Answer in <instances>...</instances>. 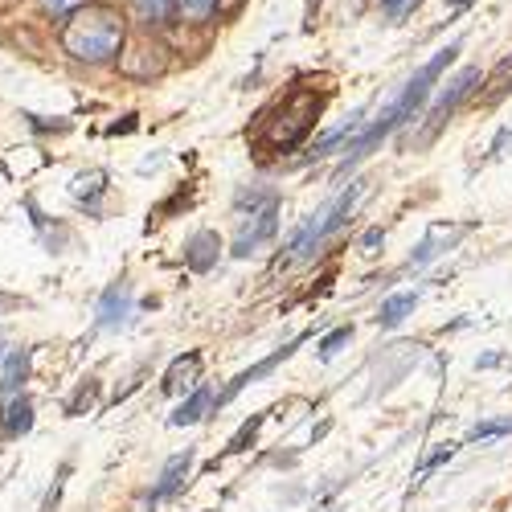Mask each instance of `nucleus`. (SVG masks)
Here are the masks:
<instances>
[{"label": "nucleus", "mask_w": 512, "mask_h": 512, "mask_svg": "<svg viewBox=\"0 0 512 512\" xmlns=\"http://www.w3.org/2000/svg\"><path fill=\"white\" fill-rule=\"evenodd\" d=\"M0 422H5V435L9 439H21L29 426H33V402L25 394L13 398V402H5V406H0Z\"/></svg>", "instance_id": "nucleus-13"}, {"label": "nucleus", "mask_w": 512, "mask_h": 512, "mask_svg": "<svg viewBox=\"0 0 512 512\" xmlns=\"http://www.w3.org/2000/svg\"><path fill=\"white\" fill-rule=\"evenodd\" d=\"M418 5H422V0H381V17H386L390 25H398V21H406Z\"/></svg>", "instance_id": "nucleus-20"}, {"label": "nucleus", "mask_w": 512, "mask_h": 512, "mask_svg": "<svg viewBox=\"0 0 512 512\" xmlns=\"http://www.w3.org/2000/svg\"><path fill=\"white\" fill-rule=\"evenodd\" d=\"M349 340H353V328H332V332L320 340V345H316V349H320V361H332L340 349L349 345Z\"/></svg>", "instance_id": "nucleus-17"}, {"label": "nucleus", "mask_w": 512, "mask_h": 512, "mask_svg": "<svg viewBox=\"0 0 512 512\" xmlns=\"http://www.w3.org/2000/svg\"><path fill=\"white\" fill-rule=\"evenodd\" d=\"M189 467H193V447L177 451L173 459H168V463L160 467V480L152 484V492H148V504H160V500H168V496H177V492L185 488Z\"/></svg>", "instance_id": "nucleus-8"}, {"label": "nucleus", "mask_w": 512, "mask_h": 512, "mask_svg": "<svg viewBox=\"0 0 512 512\" xmlns=\"http://www.w3.org/2000/svg\"><path fill=\"white\" fill-rule=\"evenodd\" d=\"M222 259V238L213 230H197L189 242H185V267L193 275H209Z\"/></svg>", "instance_id": "nucleus-9"}, {"label": "nucleus", "mask_w": 512, "mask_h": 512, "mask_svg": "<svg viewBox=\"0 0 512 512\" xmlns=\"http://www.w3.org/2000/svg\"><path fill=\"white\" fill-rule=\"evenodd\" d=\"M9 308H17V300L13 295H0V312H9Z\"/></svg>", "instance_id": "nucleus-26"}, {"label": "nucleus", "mask_w": 512, "mask_h": 512, "mask_svg": "<svg viewBox=\"0 0 512 512\" xmlns=\"http://www.w3.org/2000/svg\"><path fill=\"white\" fill-rule=\"evenodd\" d=\"M127 316H132V283L119 279L103 291L99 300V316H95V328H123Z\"/></svg>", "instance_id": "nucleus-7"}, {"label": "nucleus", "mask_w": 512, "mask_h": 512, "mask_svg": "<svg viewBox=\"0 0 512 512\" xmlns=\"http://www.w3.org/2000/svg\"><path fill=\"white\" fill-rule=\"evenodd\" d=\"M123 37H127V25H123V13L111 9V5H82L78 13L66 17L62 25V50L74 58V62H111L123 54Z\"/></svg>", "instance_id": "nucleus-1"}, {"label": "nucleus", "mask_w": 512, "mask_h": 512, "mask_svg": "<svg viewBox=\"0 0 512 512\" xmlns=\"http://www.w3.org/2000/svg\"><path fill=\"white\" fill-rule=\"evenodd\" d=\"M476 82H484V74L476 70V66H467V70H459L451 82H447V91L439 95V103L431 107V115H426V127H422V136H418V144H431L439 132H443V123L459 111V103L476 91Z\"/></svg>", "instance_id": "nucleus-5"}, {"label": "nucleus", "mask_w": 512, "mask_h": 512, "mask_svg": "<svg viewBox=\"0 0 512 512\" xmlns=\"http://www.w3.org/2000/svg\"><path fill=\"white\" fill-rule=\"evenodd\" d=\"M279 193L275 197H267L263 205H254L246 218H242V230H238V238H234V259H250L259 246H267L271 238H275V230H279Z\"/></svg>", "instance_id": "nucleus-4"}, {"label": "nucleus", "mask_w": 512, "mask_h": 512, "mask_svg": "<svg viewBox=\"0 0 512 512\" xmlns=\"http://www.w3.org/2000/svg\"><path fill=\"white\" fill-rule=\"evenodd\" d=\"M459 238H463V230H459V226H451V230H447V226H431V234H426V238H422V246L414 250L410 267H426V263H435L439 254H443L451 242H459Z\"/></svg>", "instance_id": "nucleus-12"}, {"label": "nucleus", "mask_w": 512, "mask_h": 512, "mask_svg": "<svg viewBox=\"0 0 512 512\" xmlns=\"http://www.w3.org/2000/svg\"><path fill=\"white\" fill-rule=\"evenodd\" d=\"M205 410H213V390H209V386H197V390H189V398L177 406V414L168 418V426H193L197 418H205Z\"/></svg>", "instance_id": "nucleus-14"}, {"label": "nucleus", "mask_w": 512, "mask_h": 512, "mask_svg": "<svg viewBox=\"0 0 512 512\" xmlns=\"http://www.w3.org/2000/svg\"><path fill=\"white\" fill-rule=\"evenodd\" d=\"M5 357H9V353H5V340H0V361H5Z\"/></svg>", "instance_id": "nucleus-29"}, {"label": "nucleus", "mask_w": 512, "mask_h": 512, "mask_svg": "<svg viewBox=\"0 0 512 512\" xmlns=\"http://www.w3.org/2000/svg\"><path fill=\"white\" fill-rule=\"evenodd\" d=\"M259 426H263V414H254V418H246V422L238 426V435L230 439V447H226V451H230V455H238V451H246V447L254 443V435H259Z\"/></svg>", "instance_id": "nucleus-18"}, {"label": "nucleus", "mask_w": 512, "mask_h": 512, "mask_svg": "<svg viewBox=\"0 0 512 512\" xmlns=\"http://www.w3.org/2000/svg\"><path fill=\"white\" fill-rule=\"evenodd\" d=\"M201 386V353H185L168 365L164 373V394H185V390H197Z\"/></svg>", "instance_id": "nucleus-10"}, {"label": "nucleus", "mask_w": 512, "mask_h": 512, "mask_svg": "<svg viewBox=\"0 0 512 512\" xmlns=\"http://www.w3.org/2000/svg\"><path fill=\"white\" fill-rule=\"evenodd\" d=\"M381 242H386V230H381V226H373V230H365V238H361V250L365 254H377V246Z\"/></svg>", "instance_id": "nucleus-24"}, {"label": "nucleus", "mask_w": 512, "mask_h": 512, "mask_svg": "<svg viewBox=\"0 0 512 512\" xmlns=\"http://www.w3.org/2000/svg\"><path fill=\"white\" fill-rule=\"evenodd\" d=\"M320 107H324V99L312 95V91H295V95H287V99L279 103L275 119L267 123L263 144H267L271 152H287V148H295V144H300V140L312 132V123H316Z\"/></svg>", "instance_id": "nucleus-3"}, {"label": "nucleus", "mask_w": 512, "mask_h": 512, "mask_svg": "<svg viewBox=\"0 0 512 512\" xmlns=\"http://www.w3.org/2000/svg\"><path fill=\"white\" fill-rule=\"evenodd\" d=\"M357 197H361V185H349L345 193H340V197H332L328 205H320L316 213H312V218L300 226V234H295L291 238V246H287V259L283 263H308L312 259V254L340 230V226H345L349 222V213H353V205H357Z\"/></svg>", "instance_id": "nucleus-2"}, {"label": "nucleus", "mask_w": 512, "mask_h": 512, "mask_svg": "<svg viewBox=\"0 0 512 512\" xmlns=\"http://www.w3.org/2000/svg\"><path fill=\"white\" fill-rule=\"evenodd\" d=\"M213 9H218V0H177V13L189 21H209Z\"/></svg>", "instance_id": "nucleus-19"}, {"label": "nucleus", "mask_w": 512, "mask_h": 512, "mask_svg": "<svg viewBox=\"0 0 512 512\" xmlns=\"http://www.w3.org/2000/svg\"><path fill=\"white\" fill-rule=\"evenodd\" d=\"M136 5H140V13L148 21H168L177 13V0H136Z\"/></svg>", "instance_id": "nucleus-21"}, {"label": "nucleus", "mask_w": 512, "mask_h": 512, "mask_svg": "<svg viewBox=\"0 0 512 512\" xmlns=\"http://www.w3.org/2000/svg\"><path fill=\"white\" fill-rule=\"evenodd\" d=\"M103 181H107V177L99 173V168H95V173H78V177H74V185H70V193H74L78 201L99 197V193H103Z\"/></svg>", "instance_id": "nucleus-16"}, {"label": "nucleus", "mask_w": 512, "mask_h": 512, "mask_svg": "<svg viewBox=\"0 0 512 512\" xmlns=\"http://www.w3.org/2000/svg\"><path fill=\"white\" fill-rule=\"evenodd\" d=\"M82 5H87V0H41V9H46L50 17H62V21H66L70 13H78Z\"/></svg>", "instance_id": "nucleus-23"}, {"label": "nucleus", "mask_w": 512, "mask_h": 512, "mask_svg": "<svg viewBox=\"0 0 512 512\" xmlns=\"http://www.w3.org/2000/svg\"><path fill=\"white\" fill-rule=\"evenodd\" d=\"M414 304H418V295H414V291H398V295H390V300H381L377 324H381V328H398V324L414 312Z\"/></svg>", "instance_id": "nucleus-15"}, {"label": "nucleus", "mask_w": 512, "mask_h": 512, "mask_svg": "<svg viewBox=\"0 0 512 512\" xmlns=\"http://www.w3.org/2000/svg\"><path fill=\"white\" fill-rule=\"evenodd\" d=\"M451 455H455V443H443V447H439V451H435L431 459H426V463H422V472H435V467H439V463H447Z\"/></svg>", "instance_id": "nucleus-25"}, {"label": "nucleus", "mask_w": 512, "mask_h": 512, "mask_svg": "<svg viewBox=\"0 0 512 512\" xmlns=\"http://www.w3.org/2000/svg\"><path fill=\"white\" fill-rule=\"evenodd\" d=\"M447 5H451V9H467V5H472V0H447Z\"/></svg>", "instance_id": "nucleus-27"}, {"label": "nucleus", "mask_w": 512, "mask_h": 512, "mask_svg": "<svg viewBox=\"0 0 512 512\" xmlns=\"http://www.w3.org/2000/svg\"><path fill=\"white\" fill-rule=\"evenodd\" d=\"M304 340H308V332H300V336H295V340H287V345H279V349H275L271 357H263L259 365H250V369H242V373H238V377L230 381V386H226L222 394H213V414H218L222 406H230V402H234V398H238V394H242L246 386H254V381H263L267 373H275V369H279V365H283V361H287V357H291L295 349H300V345H304Z\"/></svg>", "instance_id": "nucleus-6"}, {"label": "nucleus", "mask_w": 512, "mask_h": 512, "mask_svg": "<svg viewBox=\"0 0 512 512\" xmlns=\"http://www.w3.org/2000/svg\"><path fill=\"white\" fill-rule=\"evenodd\" d=\"M496 435H512V418H496V422H480L472 439H496Z\"/></svg>", "instance_id": "nucleus-22"}, {"label": "nucleus", "mask_w": 512, "mask_h": 512, "mask_svg": "<svg viewBox=\"0 0 512 512\" xmlns=\"http://www.w3.org/2000/svg\"><path fill=\"white\" fill-rule=\"evenodd\" d=\"M316 9H320V0H308V17H312Z\"/></svg>", "instance_id": "nucleus-28"}, {"label": "nucleus", "mask_w": 512, "mask_h": 512, "mask_svg": "<svg viewBox=\"0 0 512 512\" xmlns=\"http://www.w3.org/2000/svg\"><path fill=\"white\" fill-rule=\"evenodd\" d=\"M29 381V349H13L5 357V373H0V406L21 398V386Z\"/></svg>", "instance_id": "nucleus-11"}]
</instances>
